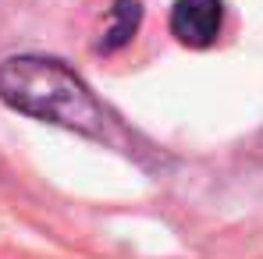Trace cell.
<instances>
[{
	"instance_id": "obj_2",
	"label": "cell",
	"mask_w": 263,
	"mask_h": 259,
	"mask_svg": "<svg viewBox=\"0 0 263 259\" xmlns=\"http://www.w3.org/2000/svg\"><path fill=\"white\" fill-rule=\"evenodd\" d=\"M171 36L189 50H210L224 32V0H175Z\"/></svg>"
},
{
	"instance_id": "obj_1",
	"label": "cell",
	"mask_w": 263,
	"mask_h": 259,
	"mask_svg": "<svg viewBox=\"0 0 263 259\" xmlns=\"http://www.w3.org/2000/svg\"><path fill=\"white\" fill-rule=\"evenodd\" d=\"M0 99L18 114L79 131L110 149H121L125 156H149V146L125 128L121 117L107 110L68 64L53 57H7L0 64Z\"/></svg>"
},
{
	"instance_id": "obj_3",
	"label": "cell",
	"mask_w": 263,
	"mask_h": 259,
	"mask_svg": "<svg viewBox=\"0 0 263 259\" xmlns=\"http://www.w3.org/2000/svg\"><path fill=\"white\" fill-rule=\"evenodd\" d=\"M139 25H142V7H139V0H114V7L107 11L103 36H100L96 50H100V53H114V50L128 46L132 36L139 32Z\"/></svg>"
}]
</instances>
